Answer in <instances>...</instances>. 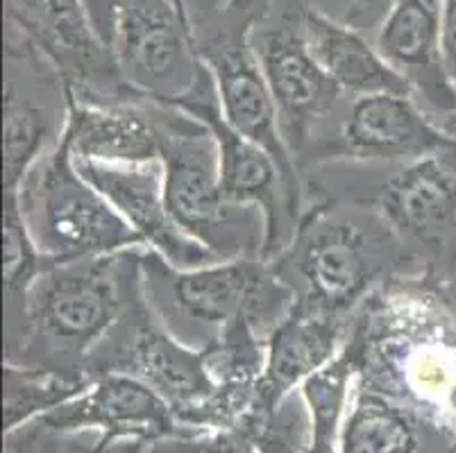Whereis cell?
Here are the masks:
<instances>
[{
    "mask_svg": "<svg viewBox=\"0 0 456 453\" xmlns=\"http://www.w3.org/2000/svg\"><path fill=\"white\" fill-rule=\"evenodd\" d=\"M346 344L359 388L425 406L456 431V311L445 284L427 274L387 281L354 311Z\"/></svg>",
    "mask_w": 456,
    "mask_h": 453,
    "instance_id": "6da1fadb",
    "label": "cell"
},
{
    "mask_svg": "<svg viewBox=\"0 0 456 453\" xmlns=\"http://www.w3.org/2000/svg\"><path fill=\"white\" fill-rule=\"evenodd\" d=\"M268 263L296 304L338 318H352L387 281L422 274L387 220L366 202L341 198L311 199L293 239Z\"/></svg>",
    "mask_w": 456,
    "mask_h": 453,
    "instance_id": "7a4b0ae2",
    "label": "cell"
},
{
    "mask_svg": "<svg viewBox=\"0 0 456 453\" xmlns=\"http://www.w3.org/2000/svg\"><path fill=\"white\" fill-rule=\"evenodd\" d=\"M143 249L48 265L28 293L19 336L5 343L7 363L89 379L91 354L141 284Z\"/></svg>",
    "mask_w": 456,
    "mask_h": 453,
    "instance_id": "3957f363",
    "label": "cell"
},
{
    "mask_svg": "<svg viewBox=\"0 0 456 453\" xmlns=\"http://www.w3.org/2000/svg\"><path fill=\"white\" fill-rule=\"evenodd\" d=\"M141 274L157 318L177 340L198 352L209 347L241 315H250L268 340L296 304L293 290L261 256L180 270L152 249H143Z\"/></svg>",
    "mask_w": 456,
    "mask_h": 453,
    "instance_id": "277c9868",
    "label": "cell"
},
{
    "mask_svg": "<svg viewBox=\"0 0 456 453\" xmlns=\"http://www.w3.org/2000/svg\"><path fill=\"white\" fill-rule=\"evenodd\" d=\"M159 139L164 193L182 230L221 261L261 256L266 218L256 206L232 205L218 177V150L211 130L177 107L141 98Z\"/></svg>",
    "mask_w": 456,
    "mask_h": 453,
    "instance_id": "5b68a950",
    "label": "cell"
},
{
    "mask_svg": "<svg viewBox=\"0 0 456 453\" xmlns=\"http://www.w3.org/2000/svg\"><path fill=\"white\" fill-rule=\"evenodd\" d=\"M16 198L37 249L51 263L146 247L105 195L77 173L64 139L28 170Z\"/></svg>",
    "mask_w": 456,
    "mask_h": 453,
    "instance_id": "8992f818",
    "label": "cell"
},
{
    "mask_svg": "<svg viewBox=\"0 0 456 453\" xmlns=\"http://www.w3.org/2000/svg\"><path fill=\"white\" fill-rule=\"evenodd\" d=\"M370 205L411 255L422 274L456 284V143L436 155L395 166L387 180L356 195Z\"/></svg>",
    "mask_w": 456,
    "mask_h": 453,
    "instance_id": "52a82bcc",
    "label": "cell"
},
{
    "mask_svg": "<svg viewBox=\"0 0 456 453\" xmlns=\"http://www.w3.org/2000/svg\"><path fill=\"white\" fill-rule=\"evenodd\" d=\"M102 374H123L155 390L171 406L180 426L182 419L216 390L202 352L177 340L151 309L143 293V274L121 318L86 363L91 381Z\"/></svg>",
    "mask_w": 456,
    "mask_h": 453,
    "instance_id": "ba28073f",
    "label": "cell"
},
{
    "mask_svg": "<svg viewBox=\"0 0 456 453\" xmlns=\"http://www.w3.org/2000/svg\"><path fill=\"white\" fill-rule=\"evenodd\" d=\"M456 143L413 95L372 93L350 98L330 130L311 145L300 173L325 164L400 166L436 155Z\"/></svg>",
    "mask_w": 456,
    "mask_h": 453,
    "instance_id": "9c48e42d",
    "label": "cell"
},
{
    "mask_svg": "<svg viewBox=\"0 0 456 453\" xmlns=\"http://www.w3.org/2000/svg\"><path fill=\"white\" fill-rule=\"evenodd\" d=\"M114 55L123 80L164 105L189 95L207 75L186 0H121Z\"/></svg>",
    "mask_w": 456,
    "mask_h": 453,
    "instance_id": "30bf717a",
    "label": "cell"
},
{
    "mask_svg": "<svg viewBox=\"0 0 456 453\" xmlns=\"http://www.w3.org/2000/svg\"><path fill=\"white\" fill-rule=\"evenodd\" d=\"M69 89L48 57L7 25L3 100V190H16L28 170L60 143Z\"/></svg>",
    "mask_w": 456,
    "mask_h": 453,
    "instance_id": "8fae6325",
    "label": "cell"
},
{
    "mask_svg": "<svg viewBox=\"0 0 456 453\" xmlns=\"http://www.w3.org/2000/svg\"><path fill=\"white\" fill-rule=\"evenodd\" d=\"M5 19L55 64L73 98L91 105H134L141 98L77 0H5Z\"/></svg>",
    "mask_w": 456,
    "mask_h": 453,
    "instance_id": "7c38bea8",
    "label": "cell"
},
{
    "mask_svg": "<svg viewBox=\"0 0 456 453\" xmlns=\"http://www.w3.org/2000/svg\"><path fill=\"white\" fill-rule=\"evenodd\" d=\"M171 107L186 111L211 130L218 150V177L232 205L256 206L266 218L264 259L271 261L289 245L300 222L293 211L280 164L266 148L234 130L225 120L209 69L200 85Z\"/></svg>",
    "mask_w": 456,
    "mask_h": 453,
    "instance_id": "4fadbf2b",
    "label": "cell"
},
{
    "mask_svg": "<svg viewBox=\"0 0 456 453\" xmlns=\"http://www.w3.org/2000/svg\"><path fill=\"white\" fill-rule=\"evenodd\" d=\"M77 173L94 186L121 218L143 239L146 249L180 270L202 268L221 261L205 245L191 239L168 211L161 159L148 164H101L76 161Z\"/></svg>",
    "mask_w": 456,
    "mask_h": 453,
    "instance_id": "5bb4252c",
    "label": "cell"
},
{
    "mask_svg": "<svg viewBox=\"0 0 456 453\" xmlns=\"http://www.w3.org/2000/svg\"><path fill=\"white\" fill-rule=\"evenodd\" d=\"M48 431H101L102 438L94 453H102L111 444L143 442L191 435L177 424L171 406L139 381L123 374H102L69 404L37 419Z\"/></svg>",
    "mask_w": 456,
    "mask_h": 453,
    "instance_id": "9a60e30c",
    "label": "cell"
},
{
    "mask_svg": "<svg viewBox=\"0 0 456 453\" xmlns=\"http://www.w3.org/2000/svg\"><path fill=\"white\" fill-rule=\"evenodd\" d=\"M352 318H338L293 304L266 340V365L256 385L255 409L239 433L255 440L311 374L325 368L343 349Z\"/></svg>",
    "mask_w": 456,
    "mask_h": 453,
    "instance_id": "2e32d148",
    "label": "cell"
},
{
    "mask_svg": "<svg viewBox=\"0 0 456 453\" xmlns=\"http://www.w3.org/2000/svg\"><path fill=\"white\" fill-rule=\"evenodd\" d=\"M441 10V0H393L375 45L409 82L413 98L445 127L456 118V85L443 60Z\"/></svg>",
    "mask_w": 456,
    "mask_h": 453,
    "instance_id": "e0dca14e",
    "label": "cell"
},
{
    "mask_svg": "<svg viewBox=\"0 0 456 453\" xmlns=\"http://www.w3.org/2000/svg\"><path fill=\"white\" fill-rule=\"evenodd\" d=\"M302 35L318 66L347 98L372 93L413 95L409 82L379 55L377 45L363 32L302 5Z\"/></svg>",
    "mask_w": 456,
    "mask_h": 453,
    "instance_id": "ac0fdd59",
    "label": "cell"
},
{
    "mask_svg": "<svg viewBox=\"0 0 456 453\" xmlns=\"http://www.w3.org/2000/svg\"><path fill=\"white\" fill-rule=\"evenodd\" d=\"M61 139L76 161L148 164L159 159L155 125L141 100L134 105H91L69 93Z\"/></svg>",
    "mask_w": 456,
    "mask_h": 453,
    "instance_id": "d6986e66",
    "label": "cell"
},
{
    "mask_svg": "<svg viewBox=\"0 0 456 453\" xmlns=\"http://www.w3.org/2000/svg\"><path fill=\"white\" fill-rule=\"evenodd\" d=\"M356 359L343 349L325 368L314 372L300 385V397L309 413V449L306 453H338L343 424L350 413V399L356 390Z\"/></svg>",
    "mask_w": 456,
    "mask_h": 453,
    "instance_id": "ffe728a7",
    "label": "cell"
},
{
    "mask_svg": "<svg viewBox=\"0 0 456 453\" xmlns=\"http://www.w3.org/2000/svg\"><path fill=\"white\" fill-rule=\"evenodd\" d=\"M418 426L411 413L384 394L354 390V401L343 424L338 453H418Z\"/></svg>",
    "mask_w": 456,
    "mask_h": 453,
    "instance_id": "44dd1931",
    "label": "cell"
},
{
    "mask_svg": "<svg viewBox=\"0 0 456 453\" xmlns=\"http://www.w3.org/2000/svg\"><path fill=\"white\" fill-rule=\"evenodd\" d=\"M51 261L37 249L16 190H3V274H5V343L19 336L32 284Z\"/></svg>",
    "mask_w": 456,
    "mask_h": 453,
    "instance_id": "7402d4cb",
    "label": "cell"
},
{
    "mask_svg": "<svg viewBox=\"0 0 456 453\" xmlns=\"http://www.w3.org/2000/svg\"><path fill=\"white\" fill-rule=\"evenodd\" d=\"M94 381L73 379L64 374L51 372L32 365L7 363L3 365V417L7 435L14 433L20 424L39 419L53 413L70 399L80 397Z\"/></svg>",
    "mask_w": 456,
    "mask_h": 453,
    "instance_id": "603a6c76",
    "label": "cell"
},
{
    "mask_svg": "<svg viewBox=\"0 0 456 453\" xmlns=\"http://www.w3.org/2000/svg\"><path fill=\"white\" fill-rule=\"evenodd\" d=\"M302 3L363 35L375 30V36L393 5V0H302Z\"/></svg>",
    "mask_w": 456,
    "mask_h": 453,
    "instance_id": "cb8c5ba5",
    "label": "cell"
},
{
    "mask_svg": "<svg viewBox=\"0 0 456 453\" xmlns=\"http://www.w3.org/2000/svg\"><path fill=\"white\" fill-rule=\"evenodd\" d=\"M89 19L91 28L98 35V39L114 53L116 32H118V12H121V0H77Z\"/></svg>",
    "mask_w": 456,
    "mask_h": 453,
    "instance_id": "d4e9b609",
    "label": "cell"
},
{
    "mask_svg": "<svg viewBox=\"0 0 456 453\" xmlns=\"http://www.w3.org/2000/svg\"><path fill=\"white\" fill-rule=\"evenodd\" d=\"M441 44L447 73L456 85V0H441Z\"/></svg>",
    "mask_w": 456,
    "mask_h": 453,
    "instance_id": "484cf974",
    "label": "cell"
},
{
    "mask_svg": "<svg viewBox=\"0 0 456 453\" xmlns=\"http://www.w3.org/2000/svg\"><path fill=\"white\" fill-rule=\"evenodd\" d=\"M143 447H148V444H143V442H123V447H118V449L110 447V449H105L102 453H141V451H143Z\"/></svg>",
    "mask_w": 456,
    "mask_h": 453,
    "instance_id": "4316f807",
    "label": "cell"
},
{
    "mask_svg": "<svg viewBox=\"0 0 456 453\" xmlns=\"http://www.w3.org/2000/svg\"><path fill=\"white\" fill-rule=\"evenodd\" d=\"M445 130H447V132H452V134H456V118H454V120H450V123L445 125Z\"/></svg>",
    "mask_w": 456,
    "mask_h": 453,
    "instance_id": "83f0119b",
    "label": "cell"
}]
</instances>
